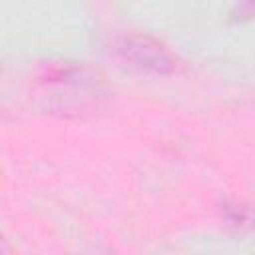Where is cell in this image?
Instances as JSON below:
<instances>
[{"mask_svg":"<svg viewBox=\"0 0 255 255\" xmlns=\"http://www.w3.org/2000/svg\"><path fill=\"white\" fill-rule=\"evenodd\" d=\"M118 56L131 68L151 74H173L177 70V60L173 54L155 38L143 34H128L120 38Z\"/></svg>","mask_w":255,"mask_h":255,"instance_id":"cell-1","label":"cell"},{"mask_svg":"<svg viewBox=\"0 0 255 255\" xmlns=\"http://www.w3.org/2000/svg\"><path fill=\"white\" fill-rule=\"evenodd\" d=\"M10 253V243L4 237V233H0V255H8Z\"/></svg>","mask_w":255,"mask_h":255,"instance_id":"cell-3","label":"cell"},{"mask_svg":"<svg viewBox=\"0 0 255 255\" xmlns=\"http://www.w3.org/2000/svg\"><path fill=\"white\" fill-rule=\"evenodd\" d=\"M92 255H118L114 249H108V247H100V249H96Z\"/></svg>","mask_w":255,"mask_h":255,"instance_id":"cell-4","label":"cell"},{"mask_svg":"<svg viewBox=\"0 0 255 255\" xmlns=\"http://www.w3.org/2000/svg\"><path fill=\"white\" fill-rule=\"evenodd\" d=\"M223 217L235 227H247L251 221V209L245 203H225Z\"/></svg>","mask_w":255,"mask_h":255,"instance_id":"cell-2","label":"cell"}]
</instances>
